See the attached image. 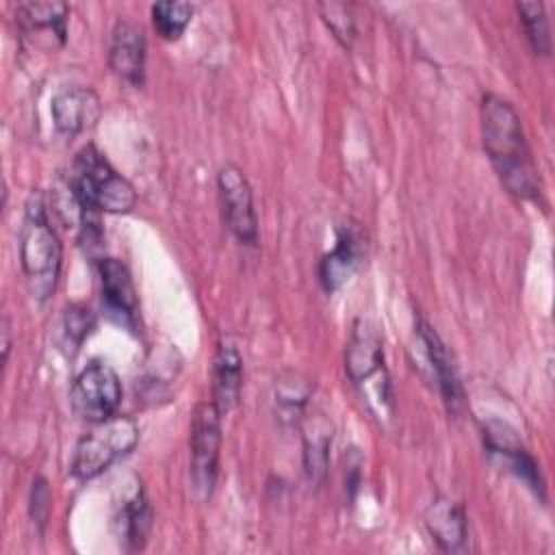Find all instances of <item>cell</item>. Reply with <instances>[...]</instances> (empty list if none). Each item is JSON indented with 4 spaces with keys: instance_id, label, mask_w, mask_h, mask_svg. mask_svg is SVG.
Instances as JSON below:
<instances>
[{
    "instance_id": "25",
    "label": "cell",
    "mask_w": 555,
    "mask_h": 555,
    "mask_svg": "<svg viewBox=\"0 0 555 555\" xmlns=\"http://www.w3.org/2000/svg\"><path fill=\"white\" fill-rule=\"evenodd\" d=\"M30 507H33V518L43 525L50 512V490L46 486L43 479H37L33 483V499H30Z\"/></svg>"
},
{
    "instance_id": "19",
    "label": "cell",
    "mask_w": 555,
    "mask_h": 555,
    "mask_svg": "<svg viewBox=\"0 0 555 555\" xmlns=\"http://www.w3.org/2000/svg\"><path fill=\"white\" fill-rule=\"evenodd\" d=\"M193 15V4L182 2V0H165L152 4V22L154 28L165 37V39H178L186 24L191 22Z\"/></svg>"
},
{
    "instance_id": "23",
    "label": "cell",
    "mask_w": 555,
    "mask_h": 555,
    "mask_svg": "<svg viewBox=\"0 0 555 555\" xmlns=\"http://www.w3.org/2000/svg\"><path fill=\"white\" fill-rule=\"evenodd\" d=\"M93 327V314L82 308V306H69L63 314V334L65 340L69 345H74V349L80 347V343L85 340V336L89 334V330Z\"/></svg>"
},
{
    "instance_id": "4",
    "label": "cell",
    "mask_w": 555,
    "mask_h": 555,
    "mask_svg": "<svg viewBox=\"0 0 555 555\" xmlns=\"http://www.w3.org/2000/svg\"><path fill=\"white\" fill-rule=\"evenodd\" d=\"M345 369L375 414L386 416L392 408V395L384 366V349L375 325L366 319L353 323L345 351Z\"/></svg>"
},
{
    "instance_id": "12",
    "label": "cell",
    "mask_w": 555,
    "mask_h": 555,
    "mask_svg": "<svg viewBox=\"0 0 555 555\" xmlns=\"http://www.w3.org/2000/svg\"><path fill=\"white\" fill-rule=\"evenodd\" d=\"M364 256L362 234L353 225H343L336 236V245L321 258L319 278L327 293L338 291L360 267Z\"/></svg>"
},
{
    "instance_id": "20",
    "label": "cell",
    "mask_w": 555,
    "mask_h": 555,
    "mask_svg": "<svg viewBox=\"0 0 555 555\" xmlns=\"http://www.w3.org/2000/svg\"><path fill=\"white\" fill-rule=\"evenodd\" d=\"M520 20L525 24L529 43L535 54H548L551 52V37H548V20L544 13L542 2H518L516 4Z\"/></svg>"
},
{
    "instance_id": "15",
    "label": "cell",
    "mask_w": 555,
    "mask_h": 555,
    "mask_svg": "<svg viewBox=\"0 0 555 555\" xmlns=\"http://www.w3.org/2000/svg\"><path fill=\"white\" fill-rule=\"evenodd\" d=\"M425 525L442 551L457 553L466 548V516L460 503L438 496L425 512Z\"/></svg>"
},
{
    "instance_id": "18",
    "label": "cell",
    "mask_w": 555,
    "mask_h": 555,
    "mask_svg": "<svg viewBox=\"0 0 555 555\" xmlns=\"http://www.w3.org/2000/svg\"><path fill=\"white\" fill-rule=\"evenodd\" d=\"M150 522H152V514L143 496V490L134 488V492L126 496V501L121 503V509L115 516L119 540L128 548H141L150 531Z\"/></svg>"
},
{
    "instance_id": "26",
    "label": "cell",
    "mask_w": 555,
    "mask_h": 555,
    "mask_svg": "<svg viewBox=\"0 0 555 555\" xmlns=\"http://www.w3.org/2000/svg\"><path fill=\"white\" fill-rule=\"evenodd\" d=\"M2 336H4L2 353H4V360H7V356H9V347H11V343H9V323H7V319H4V325H2Z\"/></svg>"
},
{
    "instance_id": "5",
    "label": "cell",
    "mask_w": 555,
    "mask_h": 555,
    "mask_svg": "<svg viewBox=\"0 0 555 555\" xmlns=\"http://www.w3.org/2000/svg\"><path fill=\"white\" fill-rule=\"evenodd\" d=\"M139 427L128 416H111L93 423V427L78 440L72 473L78 479H93L104 473L115 460L134 449Z\"/></svg>"
},
{
    "instance_id": "2",
    "label": "cell",
    "mask_w": 555,
    "mask_h": 555,
    "mask_svg": "<svg viewBox=\"0 0 555 555\" xmlns=\"http://www.w3.org/2000/svg\"><path fill=\"white\" fill-rule=\"evenodd\" d=\"M20 260L30 293L46 299L56 284L61 267V243L48 223L41 193H33L26 202V217L20 234Z\"/></svg>"
},
{
    "instance_id": "1",
    "label": "cell",
    "mask_w": 555,
    "mask_h": 555,
    "mask_svg": "<svg viewBox=\"0 0 555 555\" xmlns=\"http://www.w3.org/2000/svg\"><path fill=\"white\" fill-rule=\"evenodd\" d=\"M481 137L486 154L507 191L520 199L540 202L542 184L520 117L507 100L494 93L481 100Z\"/></svg>"
},
{
    "instance_id": "10",
    "label": "cell",
    "mask_w": 555,
    "mask_h": 555,
    "mask_svg": "<svg viewBox=\"0 0 555 555\" xmlns=\"http://www.w3.org/2000/svg\"><path fill=\"white\" fill-rule=\"evenodd\" d=\"M145 35L132 22H117L111 33L108 65L126 82L139 87L145 76Z\"/></svg>"
},
{
    "instance_id": "24",
    "label": "cell",
    "mask_w": 555,
    "mask_h": 555,
    "mask_svg": "<svg viewBox=\"0 0 555 555\" xmlns=\"http://www.w3.org/2000/svg\"><path fill=\"white\" fill-rule=\"evenodd\" d=\"M310 397V388L308 386H299V382L295 384H288V382H280V386H275V401H278V408L282 414H288V416H299L306 401Z\"/></svg>"
},
{
    "instance_id": "22",
    "label": "cell",
    "mask_w": 555,
    "mask_h": 555,
    "mask_svg": "<svg viewBox=\"0 0 555 555\" xmlns=\"http://www.w3.org/2000/svg\"><path fill=\"white\" fill-rule=\"evenodd\" d=\"M330 438H332V434L327 431V427L319 429V425H312V434H306V436H304L306 470H308V475H310L312 479L319 477V475L325 470Z\"/></svg>"
},
{
    "instance_id": "7",
    "label": "cell",
    "mask_w": 555,
    "mask_h": 555,
    "mask_svg": "<svg viewBox=\"0 0 555 555\" xmlns=\"http://www.w3.org/2000/svg\"><path fill=\"white\" fill-rule=\"evenodd\" d=\"M221 412L212 401L195 405L191 416V477L202 496H208L219 466Z\"/></svg>"
},
{
    "instance_id": "6",
    "label": "cell",
    "mask_w": 555,
    "mask_h": 555,
    "mask_svg": "<svg viewBox=\"0 0 555 555\" xmlns=\"http://www.w3.org/2000/svg\"><path fill=\"white\" fill-rule=\"evenodd\" d=\"M69 401L76 416L87 423H100L115 416L121 401V384L115 369L100 360L87 364L72 384Z\"/></svg>"
},
{
    "instance_id": "14",
    "label": "cell",
    "mask_w": 555,
    "mask_h": 555,
    "mask_svg": "<svg viewBox=\"0 0 555 555\" xmlns=\"http://www.w3.org/2000/svg\"><path fill=\"white\" fill-rule=\"evenodd\" d=\"M418 338L425 345V356L429 360L431 373L436 377L438 390H440L447 408L451 412H457V408L462 405V386H460V377H457V371L449 356L447 345L442 343V338L436 334V330L427 321H418Z\"/></svg>"
},
{
    "instance_id": "17",
    "label": "cell",
    "mask_w": 555,
    "mask_h": 555,
    "mask_svg": "<svg viewBox=\"0 0 555 555\" xmlns=\"http://www.w3.org/2000/svg\"><path fill=\"white\" fill-rule=\"evenodd\" d=\"M67 4L59 0H33V2H20L15 9L17 24L26 35L46 30L52 37L59 39V43H65V22H67Z\"/></svg>"
},
{
    "instance_id": "21",
    "label": "cell",
    "mask_w": 555,
    "mask_h": 555,
    "mask_svg": "<svg viewBox=\"0 0 555 555\" xmlns=\"http://www.w3.org/2000/svg\"><path fill=\"white\" fill-rule=\"evenodd\" d=\"M319 9H321V17L327 24V28L332 30V35L345 48H349L356 37V22H353L349 7L338 4V2H325V4H319Z\"/></svg>"
},
{
    "instance_id": "8",
    "label": "cell",
    "mask_w": 555,
    "mask_h": 555,
    "mask_svg": "<svg viewBox=\"0 0 555 555\" xmlns=\"http://www.w3.org/2000/svg\"><path fill=\"white\" fill-rule=\"evenodd\" d=\"M217 189L225 225L241 243L254 245L258 238V219L254 193L243 169L234 163H225L217 173Z\"/></svg>"
},
{
    "instance_id": "11",
    "label": "cell",
    "mask_w": 555,
    "mask_h": 555,
    "mask_svg": "<svg viewBox=\"0 0 555 555\" xmlns=\"http://www.w3.org/2000/svg\"><path fill=\"white\" fill-rule=\"evenodd\" d=\"M100 119V98L89 87H69L52 100V121L59 132L76 137Z\"/></svg>"
},
{
    "instance_id": "16",
    "label": "cell",
    "mask_w": 555,
    "mask_h": 555,
    "mask_svg": "<svg viewBox=\"0 0 555 555\" xmlns=\"http://www.w3.org/2000/svg\"><path fill=\"white\" fill-rule=\"evenodd\" d=\"M243 386V362L232 345H219L215 356V382L212 403L221 414H228L241 397Z\"/></svg>"
},
{
    "instance_id": "13",
    "label": "cell",
    "mask_w": 555,
    "mask_h": 555,
    "mask_svg": "<svg viewBox=\"0 0 555 555\" xmlns=\"http://www.w3.org/2000/svg\"><path fill=\"white\" fill-rule=\"evenodd\" d=\"M512 434L514 431H507V427L501 423L488 425L483 429L488 451L492 455H499L501 462L507 466V470H512L516 477H520L535 494L544 496V481L540 477V468H538L535 460L527 453V449H522L516 442V438Z\"/></svg>"
},
{
    "instance_id": "3",
    "label": "cell",
    "mask_w": 555,
    "mask_h": 555,
    "mask_svg": "<svg viewBox=\"0 0 555 555\" xmlns=\"http://www.w3.org/2000/svg\"><path fill=\"white\" fill-rule=\"evenodd\" d=\"M69 186L78 202L93 212H128L137 202L132 184L93 145H85L76 154Z\"/></svg>"
},
{
    "instance_id": "9",
    "label": "cell",
    "mask_w": 555,
    "mask_h": 555,
    "mask_svg": "<svg viewBox=\"0 0 555 555\" xmlns=\"http://www.w3.org/2000/svg\"><path fill=\"white\" fill-rule=\"evenodd\" d=\"M100 282H102V306L111 321L124 327L137 325V293L132 278L115 258L100 260Z\"/></svg>"
}]
</instances>
